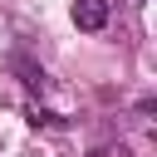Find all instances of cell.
<instances>
[{"label": "cell", "mask_w": 157, "mask_h": 157, "mask_svg": "<svg viewBox=\"0 0 157 157\" xmlns=\"http://www.w3.org/2000/svg\"><path fill=\"white\" fill-rule=\"evenodd\" d=\"M108 15H113V5H108V0H74V25H78L83 34L108 29Z\"/></svg>", "instance_id": "obj_1"}, {"label": "cell", "mask_w": 157, "mask_h": 157, "mask_svg": "<svg viewBox=\"0 0 157 157\" xmlns=\"http://www.w3.org/2000/svg\"><path fill=\"white\" fill-rule=\"evenodd\" d=\"M5 69L20 74V83H25L29 93H44V88H49V74H44L34 59H25V54H5Z\"/></svg>", "instance_id": "obj_2"}, {"label": "cell", "mask_w": 157, "mask_h": 157, "mask_svg": "<svg viewBox=\"0 0 157 157\" xmlns=\"http://www.w3.org/2000/svg\"><path fill=\"white\" fill-rule=\"evenodd\" d=\"M25 118H29L34 128H64V118H59V113H49V108H39V103H29V108H25Z\"/></svg>", "instance_id": "obj_3"}, {"label": "cell", "mask_w": 157, "mask_h": 157, "mask_svg": "<svg viewBox=\"0 0 157 157\" xmlns=\"http://www.w3.org/2000/svg\"><path fill=\"white\" fill-rule=\"evenodd\" d=\"M128 5H147V0H128Z\"/></svg>", "instance_id": "obj_4"}]
</instances>
